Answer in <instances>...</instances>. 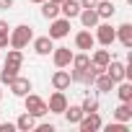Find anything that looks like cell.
Segmentation results:
<instances>
[{
  "mask_svg": "<svg viewBox=\"0 0 132 132\" xmlns=\"http://www.w3.org/2000/svg\"><path fill=\"white\" fill-rule=\"evenodd\" d=\"M117 96H119V101H132V83L129 80H119L117 83Z\"/></svg>",
  "mask_w": 132,
  "mask_h": 132,
  "instance_id": "cell-25",
  "label": "cell"
},
{
  "mask_svg": "<svg viewBox=\"0 0 132 132\" xmlns=\"http://www.w3.org/2000/svg\"><path fill=\"white\" fill-rule=\"evenodd\" d=\"M78 18H80L83 29H96V23L101 21V18H98V13H96V8H80Z\"/></svg>",
  "mask_w": 132,
  "mask_h": 132,
  "instance_id": "cell-13",
  "label": "cell"
},
{
  "mask_svg": "<svg viewBox=\"0 0 132 132\" xmlns=\"http://www.w3.org/2000/svg\"><path fill=\"white\" fill-rule=\"evenodd\" d=\"M80 109H83V114L98 111V101H96V98H91V96H86V98H83V104H80Z\"/></svg>",
  "mask_w": 132,
  "mask_h": 132,
  "instance_id": "cell-27",
  "label": "cell"
},
{
  "mask_svg": "<svg viewBox=\"0 0 132 132\" xmlns=\"http://www.w3.org/2000/svg\"><path fill=\"white\" fill-rule=\"evenodd\" d=\"M68 34H70V18H65V16L60 18V16H57V18L49 21V34H47V36H52V39H65Z\"/></svg>",
  "mask_w": 132,
  "mask_h": 132,
  "instance_id": "cell-5",
  "label": "cell"
},
{
  "mask_svg": "<svg viewBox=\"0 0 132 132\" xmlns=\"http://www.w3.org/2000/svg\"><path fill=\"white\" fill-rule=\"evenodd\" d=\"M117 83L106 75V73H101V75H96V80H93V88L98 91V93H111V88H114Z\"/></svg>",
  "mask_w": 132,
  "mask_h": 132,
  "instance_id": "cell-18",
  "label": "cell"
},
{
  "mask_svg": "<svg viewBox=\"0 0 132 132\" xmlns=\"http://www.w3.org/2000/svg\"><path fill=\"white\" fill-rule=\"evenodd\" d=\"M39 5H42V16L47 21H52V18L60 16V3H54V0H44V3H39Z\"/></svg>",
  "mask_w": 132,
  "mask_h": 132,
  "instance_id": "cell-21",
  "label": "cell"
},
{
  "mask_svg": "<svg viewBox=\"0 0 132 132\" xmlns=\"http://www.w3.org/2000/svg\"><path fill=\"white\" fill-rule=\"evenodd\" d=\"M54 3H62V0H54Z\"/></svg>",
  "mask_w": 132,
  "mask_h": 132,
  "instance_id": "cell-36",
  "label": "cell"
},
{
  "mask_svg": "<svg viewBox=\"0 0 132 132\" xmlns=\"http://www.w3.org/2000/svg\"><path fill=\"white\" fill-rule=\"evenodd\" d=\"M31 39H34V29H31L29 23H21V26L11 29V34H8V47H13V49H23V47L31 44Z\"/></svg>",
  "mask_w": 132,
  "mask_h": 132,
  "instance_id": "cell-2",
  "label": "cell"
},
{
  "mask_svg": "<svg viewBox=\"0 0 132 132\" xmlns=\"http://www.w3.org/2000/svg\"><path fill=\"white\" fill-rule=\"evenodd\" d=\"M78 3H80V8H96L98 0H78Z\"/></svg>",
  "mask_w": 132,
  "mask_h": 132,
  "instance_id": "cell-28",
  "label": "cell"
},
{
  "mask_svg": "<svg viewBox=\"0 0 132 132\" xmlns=\"http://www.w3.org/2000/svg\"><path fill=\"white\" fill-rule=\"evenodd\" d=\"M16 129V124H11V122H3L0 124V132H13Z\"/></svg>",
  "mask_w": 132,
  "mask_h": 132,
  "instance_id": "cell-29",
  "label": "cell"
},
{
  "mask_svg": "<svg viewBox=\"0 0 132 132\" xmlns=\"http://www.w3.org/2000/svg\"><path fill=\"white\" fill-rule=\"evenodd\" d=\"M31 44H34V52H36L39 57H47V54H52V49H54V39H52V36H36V39H31Z\"/></svg>",
  "mask_w": 132,
  "mask_h": 132,
  "instance_id": "cell-11",
  "label": "cell"
},
{
  "mask_svg": "<svg viewBox=\"0 0 132 132\" xmlns=\"http://www.w3.org/2000/svg\"><path fill=\"white\" fill-rule=\"evenodd\" d=\"M109 60H111V52H109V49H96V52H93V57H91V62H93V65H98V68H104V70H106Z\"/></svg>",
  "mask_w": 132,
  "mask_h": 132,
  "instance_id": "cell-24",
  "label": "cell"
},
{
  "mask_svg": "<svg viewBox=\"0 0 132 132\" xmlns=\"http://www.w3.org/2000/svg\"><path fill=\"white\" fill-rule=\"evenodd\" d=\"M8 88H11V93H13L16 98H23V96L31 91V80H29V78H23V75H16V78L8 83Z\"/></svg>",
  "mask_w": 132,
  "mask_h": 132,
  "instance_id": "cell-7",
  "label": "cell"
},
{
  "mask_svg": "<svg viewBox=\"0 0 132 132\" xmlns=\"http://www.w3.org/2000/svg\"><path fill=\"white\" fill-rule=\"evenodd\" d=\"M96 13H98V18H101V21H109V18L117 13L114 0H98V3H96Z\"/></svg>",
  "mask_w": 132,
  "mask_h": 132,
  "instance_id": "cell-17",
  "label": "cell"
},
{
  "mask_svg": "<svg viewBox=\"0 0 132 132\" xmlns=\"http://www.w3.org/2000/svg\"><path fill=\"white\" fill-rule=\"evenodd\" d=\"M88 65H91V57H88V52L73 54V62H70V68H73V70H80V73H86V70H88Z\"/></svg>",
  "mask_w": 132,
  "mask_h": 132,
  "instance_id": "cell-22",
  "label": "cell"
},
{
  "mask_svg": "<svg viewBox=\"0 0 132 132\" xmlns=\"http://www.w3.org/2000/svg\"><path fill=\"white\" fill-rule=\"evenodd\" d=\"M21 65H23V52L21 49H8V57L3 60V70H0V83H11L16 75H18V70H21Z\"/></svg>",
  "mask_w": 132,
  "mask_h": 132,
  "instance_id": "cell-1",
  "label": "cell"
},
{
  "mask_svg": "<svg viewBox=\"0 0 132 132\" xmlns=\"http://www.w3.org/2000/svg\"><path fill=\"white\" fill-rule=\"evenodd\" d=\"M70 83H73V80H70V73L65 70V68H57V70L52 73V88H54V91H68Z\"/></svg>",
  "mask_w": 132,
  "mask_h": 132,
  "instance_id": "cell-10",
  "label": "cell"
},
{
  "mask_svg": "<svg viewBox=\"0 0 132 132\" xmlns=\"http://www.w3.org/2000/svg\"><path fill=\"white\" fill-rule=\"evenodd\" d=\"M75 47H78V49H83V52H91V49L96 47V39H93L91 29H83V31H78V34H75Z\"/></svg>",
  "mask_w": 132,
  "mask_h": 132,
  "instance_id": "cell-12",
  "label": "cell"
},
{
  "mask_svg": "<svg viewBox=\"0 0 132 132\" xmlns=\"http://www.w3.org/2000/svg\"><path fill=\"white\" fill-rule=\"evenodd\" d=\"M114 119L117 122H129L132 119V101H119V106L114 109Z\"/></svg>",
  "mask_w": 132,
  "mask_h": 132,
  "instance_id": "cell-19",
  "label": "cell"
},
{
  "mask_svg": "<svg viewBox=\"0 0 132 132\" xmlns=\"http://www.w3.org/2000/svg\"><path fill=\"white\" fill-rule=\"evenodd\" d=\"M101 129H106V132H129V127H127V122H109V124H101Z\"/></svg>",
  "mask_w": 132,
  "mask_h": 132,
  "instance_id": "cell-26",
  "label": "cell"
},
{
  "mask_svg": "<svg viewBox=\"0 0 132 132\" xmlns=\"http://www.w3.org/2000/svg\"><path fill=\"white\" fill-rule=\"evenodd\" d=\"M101 117H98V111H91V114H83L80 117V122H78V127H80V132H98L101 129Z\"/></svg>",
  "mask_w": 132,
  "mask_h": 132,
  "instance_id": "cell-6",
  "label": "cell"
},
{
  "mask_svg": "<svg viewBox=\"0 0 132 132\" xmlns=\"http://www.w3.org/2000/svg\"><path fill=\"white\" fill-rule=\"evenodd\" d=\"M23 106H26V111L31 114V117H44V114H49V109H47V101L42 98V96H36V93H26L23 96Z\"/></svg>",
  "mask_w": 132,
  "mask_h": 132,
  "instance_id": "cell-3",
  "label": "cell"
},
{
  "mask_svg": "<svg viewBox=\"0 0 132 132\" xmlns=\"http://www.w3.org/2000/svg\"><path fill=\"white\" fill-rule=\"evenodd\" d=\"M65 106H68V96H65V91H54V93L49 96V101H47L49 114H62Z\"/></svg>",
  "mask_w": 132,
  "mask_h": 132,
  "instance_id": "cell-9",
  "label": "cell"
},
{
  "mask_svg": "<svg viewBox=\"0 0 132 132\" xmlns=\"http://www.w3.org/2000/svg\"><path fill=\"white\" fill-rule=\"evenodd\" d=\"M117 31V42L124 47V49H132V23H122L114 29Z\"/></svg>",
  "mask_w": 132,
  "mask_h": 132,
  "instance_id": "cell-14",
  "label": "cell"
},
{
  "mask_svg": "<svg viewBox=\"0 0 132 132\" xmlns=\"http://www.w3.org/2000/svg\"><path fill=\"white\" fill-rule=\"evenodd\" d=\"M34 129H39V132H54V127H52V124H36Z\"/></svg>",
  "mask_w": 132,
  "mask_h": 132,
  "instance_id": "cell-30",
  "label": "cell"
},
{
  "mask_svg": "<svg viewBox=\"0 0 132 132\" xmlns=\"http://www.w3.org/2000/svg\"><path fill=\"white\" fill-rule=\"evenodd\" d=\"M114 83H119V80H124V62H119V60H109V65H106V70H104Z\"/></svg>",
  "mask_w": 132,
  "mask_h": 132,
  "instance_id": "cell-15",
  "label": "cell"
},
{
  "mask_svg": "<svg viewBox=\"0 0 132 132\" xmlns=\"http://www.w3.org/2000/svg\"><path fill=\"white\" fill-rule=\"evenodd\" d=\"M13 124H16V129H21V132H31V129L36 127V117H31L29 111H23V114H21Z\"/></svg>",
  "mask_w": 132,
  "mask_h": 132,
  "instance_id": "cell-20",
  "label": "cell"
},
{
  "mask_svg": "<svg viewBox=\"0 0 132 132\" xmlns=\"http://www.w3.org/2000/svg\"><path fill=\"white\" fill-rule=\"evenodd\" d=\"M8 47V34H0V49Z\"/></svg>",
  "mask_w": 132,
  "mask_h": 132,
  "instance_id": "cell-33",
  "label": "cell"
},
{
  "mask_svg": "<svg viewBox=\"0 0 132 132\" xmlns=\"http://www.w3.org/2000/svg\"><path fill=\"white\" fill-rule=\"evenodd\" d=\"M60 13L65 16V18H78V13H80V3L78 0H62L60 3Z\"/></svg>",
  "mask_w": 132,
  "mask_h": 132,
  "instance_id": "cell-16",
  "label": "cell"
},
{
  "mask_svg": "<svg viewBox=\"0 0 132 132\" xmlns=\"http://www.w3.org/2000/svg\"><path fill=\"white\" fill-rule=\"evenodd\" d=\"M93 39H96L101 47H111V44L117 42V31H114V26H111V23L98 21V23H96V34H93Z\"/></svg>",
  "mask_w": 132,
  "mask_h": 132,
  "instance_id": "cell-4",
  "label": "cell"
},
{
  "mask_svg": "<svg viewBox=\"0 0 132 132\" xmlns=\"http://www.w3.org/2000/svg\"><path fill=\"white\" fill-rule=\"evenodd\" d=\"M52 62H54V68H70L73 52H70L68 47H54V49H52Z\"/></svg>",
  "mask_w": 132,
  "mask_h": 132,
  "instance_id": "cell-8",
  "label": "cell"
},
{
  "mask_svg": "<svg viewBox=\"0 0 132 132\" xmlns=\"http://www.w3.org/2000/svg\"><path fill=\"white\" fill-rule=\"evenodd\" d=\"M29 3H36V5H39V3H44V0H29Z\"/></svg>",
  "mask_w": 132,
  "mask_h": 132,
  "instance_id": "cell-34",
  "label": "cell"
},
{
  "mask_svg": "<svg viewBox=\"0 0 132 132\" xmlns=\"http://www.w3.org/2000/svg\"><path fill=\"white\" fill-rule=\"evenodd\" d=\"M62 114H65V119H68V124H78V122H80V117H83V109H80V106L68 104Z\"/></svg>",
  "mask_w": 132,
  "mask_h": 132,
  "instance_id": "cell-23",
  "label": "cell"
},
{
  "mask_svg": "<svg viewBox=\"0 0 132 132\" xmlns=\"http://www.w3.org/2000/svg\"><path fill=\"white\" fill-rule=\"evenodd\" d=\"M8 8H13V0H0V11H8Z\"/></svg>",
  "mask_w": 132,
  "mask_h": 132,
  "instance_id": "cell-32",
  "label": "cell"
},
{
  "mask_svg": "<svg viewBox=\"0 0 132 132\" xmlns=\"http://www.w3.org/2000/svg\"><path fill=\"white\" fill-rule=\"evenodd\" d=\"M0 98H3V88H0Z\"/></svg>",
  "mask_w": 132,
  "mask_h": 132,
  "instance_id": "cell-35",
  "label": "cell"
},
{
  "mask_svg": "<svg viewBox=\"0 0 132 132\" xmlns=\"http://www.w3.org/2000/svg\"><path fill=\"white\" fill-rule=\"evenodd\" d=\"M0 34H11V26H8V21H3V18H0Z\"/></svg>",
  "mask_w": 132,
  "mask_h": 132,
  "instance_id": "cell-31",
  "label": "cell"
}]
</instances>
